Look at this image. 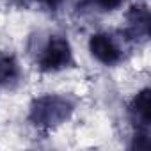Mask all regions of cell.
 <instances>
[{"mask_svg": "<svg viewBox=\"0 0 151 151\" xmlns=\"http://www.w3.org/2000/svg\"><path fill=\"white\" fill-rule=\"evenodd\" d=\"M124 2V0H98V6L105 11H112L116 7H119L121 4Z\"/></svg>", "mask_w": 151, "mask_h": 151, "instance_id": "7", "label": "cell"}, {"mask_svg": "<svg viewBox=\"0 0 151 151\" xmlns=\"http://www.w3.org/2000/svg\"><path fill=\"white\" fill-rule=\"evenodd\" d=\"M130 114L133 123L137 124V135H149V124H151V93L149 89L140 91L132 105Z\"/></svg>", "mask_w": 151, "mask_h": 151, "instance_id": "4", "label": "cell"}, {"mask_svg": "<svg viewBox=\"0 0 151 151\" xmlns=\"http://www.w3.org/2000/svg\"><path fill=\"white\" fill-rule=\"evenodd\" d=\"M37 64L41 71H60L69 68L73 64V52L68 39L62 36H52L41 48Z\"/></svg>", "mask_w": 151, "mask_h": 151, "instance_id": "2", "label": "cell"}, {"mask_svg": "<svg viewBox=\"0 0 151 151\" xmlns=\"http://www.w3.org/2000/svg\"><path fill=\"white\" fill-rule=\"evenodd\" d=\"M128 22L132 25L133 37L149 36V9L146 6H133L128 13Z\"/></svg>", "mask_w": 151, "mask_h": 151, "instance_id": "5", "label": "cell"}, {"mask_svg": "<svg viewBox=\"0 0 151 151\" xmlns=\"http://www.w3.org/2000/svg\"><path fill=\"white\" fill-rule=\"evenodd\" d=\"M36 2H39V4H45V6H48V7H57L59 4H60V0H36Z\"/></svg>", "mask_w": 151, "mask_h": 151, "instance_id": "8", "label": "cell"}, {"mask_svg": "<svg viewBox=\"0 0 151 151\" xmlns=\"http://www.w3.org/2000/svg\"><path fill=\"white\" fill-rule=\"evenodd\" d=\"M89 50H91V55L105 66H114L123 60V50L119 43L112 34H107V32L94 34L89 41Z\"/></svg>", "mask_w": 151, "mask_h": 151, "instance_id": "3", "label": "cell"}, {"mask_svg": "<svg viewBox=\"0 0 151 151\" xmlns=\"http://www.w3.org/2000/svg\"><path fill=\"white\" fill-rule=\"evenodd\" d=\"M20 80V64L13 55H0V86L11 87Z\"/></svg>", "mask_w": 151, "mask_h": 151, "instance_id": "6", "label": "cell"}, {"mask_svg": "<svg viewBox=\"0 0 151 151\" xmlns=\"http://www.w3.org/2000/svg\"><path fill=\"white\" fill-rule=\"evenodd\" d=\"M73 112V103L66 96L46 94L34 100L30 107V121L39 128H53L64 123Z\"/></svg>", "mask_w": 151, "mask_h": 151, "instance_id": "1", "label": "cell"}]
</instances>
